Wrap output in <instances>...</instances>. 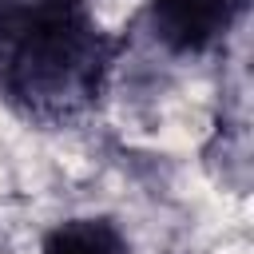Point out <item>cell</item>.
I'll return each mask as SVG.
<instances>
[{
  "label": "cell",
  "mask_w": 254,
  "mask_h": 254,
  "mask_svg": "<svg viewBox=\"0 0 254 254\" xmlns=\"http://www.w3.org/2000/svg\"><path fill=\"white\" fill-rule=\"evenodd\" d=\"M250 0H147V36L167 56H206L246 20Z\"/></svg>",
  "instance_id": "obj_2"
},
{
  "label": "cell",
  "mask_w": 254,
  "mask_h": 254,
  "mask_svg": "<svg viewBox=\"0 0 254 254\" xmlns=\"http://www.w3.org/2000/svg\"><path fill=\"white\" fill-rule=\"evenodd\" d=\"M119 40L87 0H0V99L36 127H67L95 111Z\"/></svg>",
  "instance_id": "obj_1"
},
{
  "label": "cell",
  "mask_w": 254,
  "mask_h": 254,
  "mask_svg": "<svg viewBox=\"0 0 254 254\" xmlns=\"http://www.w3.org/2000/svg\"><path fill=\"white\" fill-rule=\"evenodd\" d=\"M40 254H131V238L107 214H71L48 226Z\"/></svg>",
  "instance_id": "obj_3"
}]
</instances>
